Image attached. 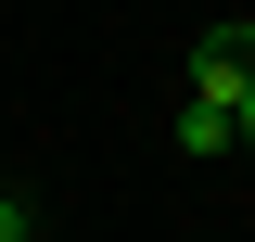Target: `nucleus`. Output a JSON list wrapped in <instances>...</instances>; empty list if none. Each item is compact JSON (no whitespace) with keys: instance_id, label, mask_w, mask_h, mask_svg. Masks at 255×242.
I'll return each instance as SVG.
<instances>
[{"instance_id":"1","label":"nucleus","mask_w":255,"mask_h":242,"mask_svg":"<svg viewBox=\"0 0 255 242\" xmlns=\"http://www.w3.org/2000/svg\"><path fill=\"white\" fill-rule=\"evenodd\" d=\"M243 90H255V26H217V38H191V102H217V115H230Z\"/></svg>"},{"instance_id":"2","label":"nucleus","mask_w":255,"mask_h":242,"mask_svg":"<svg viewBox=\"0 0 255 242\" xmlns=\"http://www.w3.org/2000/svg\"><path fill=\"white\" fill-rule=\"evenodd\" d=\"M179 153H230V115H217V102H191V90H179Z\"/></svg>"},{"instance_id":"3","label":"nucleus","mask_w":255,"mask_h":242,"mask_svg":"<svg viewBox=\"0 0 255 242\" xmlns=\"http://www.w3.org/2000/svg\"><path fill=\"white\" fill-rule=\"evenodd\" d=\"M230 153H255V90H243V102H230Z\"/></svg>"}]
</instances>
